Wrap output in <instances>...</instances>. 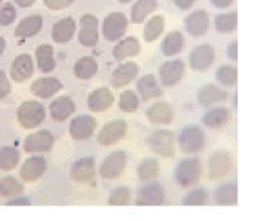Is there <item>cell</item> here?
Returning a JSON list of instances; mask_svg holds the SVG:
<instances>
[{
  "instance_id": "cell-1",
  "label": "cell",
  "mask_w": 257,
  "mask_h": 221,
  "mask_svg": "<svg viewBox=\"0 0 257 221\" xmlns=\"http://www.w3.org/2000/svg\"><path fill=\"white\" fill-rule=\"evenodd\" d=\"M46 117V109L42 103L29 100L24 101L17 110L18 125L24 129H36Z\"/></svg>"
},
{
  "instance_id": "cell-2",
  "label": "cell",
  "mask_w": 257,
  "mask_h": 221,
  "mask_svg": "<svg viewBox=\"0 0 257 221\" xmlns=\"http://www.w3.org/2000/svg\"><path fill=\"white\" fill-rule=\"evenodd\" d=\"M202 165L198 157H184L179 162L176 169V181L180 187L196 184L201 177Z\"/></svg>"
},
{
  "instance_id": "cell-3",
  "label": "cell",
  "mask_w": 257,
  "mask_h": 221,
  "mask_svg": "<svg viewBox=\"0 0 257 221\" xmlns=\"http://www.w3.org/2000/svg\"><path fill=\"white\" fill-rule=\"evenodd\" d=\"M179 144L183 153L187 154H196L202 151L205 147V134L204 131L196 125H187L184 126L179 135Z\"/></svg>"
},
{
  "instance_id": "cell-4",
  "label": "cell",
  "mask_w": 257,
  "mask_h": 221,
  "mask_svg": "<svg viewBox=\"0 0 257 221\" xmlns=\"http://www.w3.org/2000/svg\"><path fill=\"white\" fill-rule=\"evenodd\" d=\"M149 146L152 151L162 157H173L176 154V135L173 131L158 129L149 137Z\"/></svg>"
},
{
  "instance_id": "cell-5",
  "label": "cell",
  "mask_w": 257,
  "mask_h": 221,
  "mask_svg": "<svg viewBox=\"0 0 257 221\" xmlns=\"http://www.w3.org/2000/svg\"><path fill=\"white\" fill-rule=\"evenodd\" d=\"M128 132V125L122 119H114L107 122L97 135V143L103 147H109L125 138Z\"/></svg>"
},
{
  "instance_id": "cell-6",
  "label": "cell",
  "mask_w": 257,
  "mask_h": 221,
  "mask_svg": "<svg viewBox=\"0 0 257 221\" xmlns=\"http://www.w3.org/2000/svg\"><path fill=\"white\" fill-rule=\"evenodd\" d=\"M125 168H126V153L116 150L111 151L101 162L98 172L104 180H116L125 172Z\"/></svg>"
},
{
  "instance_id": "cell-7",
  "label": "cell",
  "mask_w": 257,
  "mask_h": 221,
  "mask_svg": "<svg viewBox=\"0 0 257 221\" xmlns=\"http://www.w3.org/2000/svg\"><path fill=\"white\" fill-rule=\"evenodd\" d=\"M128 30V20L120 12H111L103 21V36L107 42H117Z\"/></svg>"
},
{
  "instance_id": "cell-8",
  "label": "cell",
  "mask_w": 257,
  "mask_h": 221,
  "mask_svg": "<svg viewBox=\"0 0 257 221\" xmlns=\"http://www.w3.org/2000/svg\"><path fill=\"white\" fill-rule=\"evenodd\" d=\"M216 60V51L211 45L204 43L192 49L189 54V66L195 72H207Z\"/></svg>"
},
{
  "instance_id": "cell-9",
  "label": "cell",
  "mask_w": 257,
  "mask_h": 221,
  "mask_svg": "<svg viewBox=\"0 0 257 221\" xmlns=\"http://www.w3.org/2000/svg\"><path fill=\"white\" fill-rule=\"evenodd\" d=\"M232 166H233V162H232L230 153H227L224 150H219V151L213 153L210 160H208V177H210V180L226 178L230 174Z\"/></svg>"
},
{
  "instance_id": "cell-10",
  "label": "cell",
  "mask_w": 257,
  "mask_h": 221,
  "mask_svg": "<svg viewBox=\"0 0 257 221\" xmlns=\"http://www.w3.org/2000/svg\"><path fill=\"white\" fill-rule=\"evenodd\" d=\"M77 40L82 46L92 48L98 43V20L97 17L86 14L79 20Z\"/></svg>"
},
{
  "instance_id": "cell-11",
  "label": "cell",
  "mask_w": 257,
  "mask_h": 221,
  "mask_svg": "<svg viewBox=\"0 0 257 221\" xmlns=\"http://www.w3.org/2000/svg\"><path fill=\"white\" fill-rule=\"evenodd\" d=\"M97 128V120L89 116V114H79L70 122L69 132L70 137L76 141H83L88 140L94 135Z\"/></svg>"
},
{
  "instance_id": "cell-12",
  "label": "cell",
  "mask_w": 257,
  "mask_h": 221,
  "mask_svg": "<svg viewBox=\"0 0 257 221\" xmlns=\"http://www.w3.org/2000/svg\"><path fill=\"white\" fill-rule=\"evenodd\" d=\"M184 29L192 37L204 36L210 29V15L204 9H196L184 18Z\"/></svg>"
},
{
  "instance_id": "cell-13",
  "label": "cell",
  "mask_w": 257,
  "mask_h": 221,
  "mask_svg": "<svg viewBox=\"0 0 257 221\" xmlns=\"http://www.w3.org/2000/svg\"><path fill=\"white\" fill-rule=\"evenodd\" d=\"M184 63L182 60H171V61H165L164 64H161L159 67V80L164 86L167 88H173L176 86L184 76Z\"/></svg>"
},
{
  "instance_id": "cell-14",
  "label": "cell",
  "mask_w": 257,
  "mask_h": 221,
  "mask_svg": "<svg viewBox=\"0 0 257 221\" xmlns=\"http://www.w3.org/2000/svg\"><path fill=\"white\" fill-rule=\"evenodd\" d=\"M35 73V63L30 54H20L14 63L11 64L9 74L11 79L17 83H23L26 80H29Z\"/></svg>"
},
{
  "instance_id": "cell-15",
  "label": "cell",
  "mask_w": 257,
  "mask_h": 221,
  "mask_svg": "<svg viewBox=\"0 0 257 221\" xmlns=\"http://www.w3.org/2000/svg\"><path fill=\"white\" fill-rule=\"evenodd\" d=\"M54 135L48 129H42L30 134L26 138L23 148L26 153H46L54 147Z\"/></svg>"
},
{
  "instance_id": "cell-16",
  "label": "cell",
  "mask_w": 257,
  "mask_h": 221,
  "mask_svg": "<svg viewBox=\"0 0 257 221\" xmlns=\"http://www.w3.org/2000/svg\"><path fill=\"white\" fill-rule=\"evenodd\" d=\"M63 82L57 77H52V76H43V77H39L36 79L32 86H30V91L35 97L39 98H43V100H48L51 97H54L55 94H58L61 89H63Z\"/></svg>"
},
{
  "instance_id": "cell-17",
  "label": "cell",
  "mask_w": 257,
  "mask_h": 221,
  "mask_svg": "<svg viewBox=\"0 0 257 221\" xmlns=\"http://www.w3.org/2000/svg\"><path fill=\"white\" fill-rule=\"evenodd\" d=\"M46 169H48V160L43 156H32L21 165L20 177L26 183H33L46 172Z\"/></svg>"
},
{
  "instance_id": "cell-18",
  "label": "cell",
  "mask_w": 257,
  "mask_h": 221,
  "mask_svg": "<svg viewBox=\"0 0 257 221\" xmlns=\"http://www.w3.org/2000/svg\"><path fill=\"white\" fill-rule=\"evenodd\" d=\"M165 203V190L159 183H150L143 187L136 199V205L139 206H155Z\"/></svg>"
},
{
  "instance_id": "cell-19",
  "label": "cell",
  "mask_w": 257,
  "mask_h": 221,
  "mask_svg": "<svg viewBox=\"0 0 257 221\" xmlns=\"http://www.w3.org/2000/svg\"><path fill=\"white\" fill-rule=\"evenodd\" d=\"M95 172V159L92 156H85L74 162L70 175L76 183H89L94 180Z\"/></svg>"
},
{
  "instance_id": "cell-20",
  "label": "cell",
  "mask_w": 257,
  "mask_h": 221,
  "mask_svg": "<svg viewBox=\"0 0 257 221\" xmlns=\"http://www.w3.org/2000/svg\"><path fill=\"white\" fill-rule=\"evenodd\" d=\"M146 117L153 125H170L174 119V109L167 101H158L147 109Z\"/></svg>"
},
{
  "instance_id": "cell-21",
  "label": "cell",
  "mask_w": 257,
  "mask_h": 221,
  "mask_svg": "<svg viewBox=\"0 0 257 221\" xmlns=\"http://www.w3.org/2000/svg\"><path fill=\"white\" fill-rule=\"evenodd\" d=\"M139 74V66L133 61L123 63L117 66L110 77V85L114 89H120L126 85H130Z\"/></svg>"
},
{
  "instance_id": "cell-22",
  "label": "cell",
  "mask_w": 257,
  "mask_h": 221,
  "mask_svg": "<svg viewBox=\"0 0 257 221\" xmlns=\"http://www.w3.org/2000/svg\"><path fill=\"white\" fill-rule=\"evenodd\" d=\"M226 100H227V92L213 83H207L198 91V103L205 109L224 103Z\"/></svg>"
},
{
  "instance_id": "cell-23",
  "label": "cell",
  "mask_w": 257,
  "mask_h": 221,
  "mask_svg": "<svg viewBox=\"0 0 257 221\" xmlns=\"http://www.w3.org/2000/svg\"><path fill=\"white\" fill-rule=\"evenodd\" d=\"M140 49H142V46H140V42L137 37H123V39L117 40V43L114 45V48L111 51V55L116 61H123L126 58L137 57L140 54Z\"/></svg>"
},
{
  "instance_id": "cell-24",
  "label": "cell",
  "mask_w": 257,
  "mask_h": 221,
  "mask_svg": "<svg viewBox=\"0 0 257 221\" xmlns=\"http://www.w3.org/2000/svg\"><path fill=\"white\" fill-rule=\"evenodd\" d=\"M74 111H76V104H74L73 100L67 95L55 98L49 106V116L54 122L67 120Z\"/></svg>"
},
{
  "instance_id": "cell-25",
  "label": "cell",
  "mask_w": 257,
  "mask_h": 221,
  "mask_svg": "<svg viewBox=\"0 0 257 221\" xmlns=\"http://www.w3.org/2000/svg\"><path fill=\"white\" fill-rule=\"evenodd\" d=\"M76 21H74L72 17H66V18H61L58 20L54 27H52V40L58 45H64V43H69L72 39L74 37L76 33Z\"/></svg>"
},
{
  "instance_id": "cell-26",
  "label": "cell",
  "mask_w": 257,
  "mask_h": 221,
  "mask_svg": "<svg viewBox=\"0 0 257 221\" xmlns=\"http://www.w3.org/2000/svg\"><path fill=\"white\" fill-rule=\"evenodd\" d=\"M114 103V97L107 88H98L92 91L88 97V109L94 113H101V111L110 109Z\"/></svg>"
},
{
  "instance_id": "cell-27",
  "label": "cell",
  "mask_w": 257,
  "mask_h": 221,
  "mask_svg": "<svg viewBox=\"0 0 257 221\" xmlns=\"http://www.w3.org/2000/svg\"><path fill=\"white\" fill-rule=\"evenodd\" d=\"M214 202L220 206H235L238 203V185L235 181H227L214 190Z\"/></svg>"
},
{
  "instance_id": "cell-28",
  "label": "cell",
  "mask_w": 257,
  "mask_h": 221,
  "mask_svg": "<svg viewBox=\"0 0 257 221\" xmlns=\"http://www.w3.org/2000/svg\"><path fill=\"white\" fill-rule=\"evenodd\" d=\"M137 91L145 101L156 100L162 97V89L155 77V74H145L137 82Z\"/></svg>"
},
{
  "instance_id": "cell-29",
  "label": "cell",
  "mask_w": 257,
  "mask_h": 221,
  "mask_svg": "<svg viewBox=\"0 0 257 221\" xmlns=\"http://www.w3.org/2000/svg\"><path fill=\"white\" fill-rule=\"evenodd\" d=\"M43 27V18L40 15H30L20 21V24L15 29V37L20 39H29L36 36Z\"/></svg>"
},
{
  "instance_id": "cell-30",
  "label": "cell",
  "mask_w": 257,
  "mask_h": 221,
  "mask_svg": "<svg viewBox=\"0 0 257 221\" xmlns=\"http://www.w3.org/2000/svg\"><path fill=\"white\" fill-rule=\"evenodd\" d=\"M229 120H230V111L226 107H216V109L210 107V110L202 116V123L211 129H220L229 123Z\"/></svg>"
},
{
  "instance_id": "cell-31",
  "label": "cell",
  "mask_w": 257,
  "mask_h": 221,
  "mask_svg": "<svg viewBox=\"0 0 257 221\" xmlns=\"http://www.w3.org/2000/svg\"><path fill=\"white\" fill-rule=\"evenodd\" d=\"M184 48V37L182 35V32H170L167 36L164 37L162 40V45H161V49H162V54L165 57H176L179 55Z\"/></svg>"
},
{
  "instance_id": "cell-32",
  "label": "cell",
  "mask_w": 257,
  "mask_h": 221,
  "mask_svg": "<svg viewBox=\"0 0 257 221\" xmlns=\"http://www.w3.org/2000/svg\"><path fill=\"white\" fill-rule=\"evenodd\" d=\"M35 57H36L37 67L42 73H51L54 69H55V57H54V48L51 45H40L37 46L36 52H35Z\"/></svg>"
},
{
  "instance_id": "cell-33",
  "label": "cell",
  "mask_w": 257,
  "mask_h": 221,
  "mask_svg": "<svg viewBox=\"0 0 257 221\" xmlns=\"http://www.w3.org/2000/svg\"><path fill=\"white\" fill-rule=\"evenodd\" d=\"M158 9V0H137L131 8L133 24H143L150 14Z\"/></svg>"
},
{
  "instance_id": "cell-34",
  "label": "cell",
  "mask_w": 257,
  "mask_h": 221,
  "mask_svg": "<svg viewBox=\"0 0 257 221\" xmlns=\"http://www.w3.org/2000/svg\"><path fill=\"white\" fill-rule=\"evenodd\" d=\"M98 72V64L92 57H80L74 63V76L80 80H89Z\"/></svg>"
},
{
  "instance_id": "cell-35",
  "label": "cell",
  "mask_w": 257,
  "mask_h": 221,
  "mask_svg": "<svg viewBox=\"0 0 257 221\" xmlns=\"http://www.w3.org/2000/svg\"><path fill=\"white\" fill-rule=\"evenodd\" d=\"M137 175H139V180L146 181V183L156 180L159 175L158 159L156 157H145L137 168Z\"/></svg>"
},
{
  "instance_id": "cell-36",
  "label": "cell",
  "mask_w": 257,
  "mask_h": 221,
  "mask_svg": "<svg viewBox=\"0 0 257 221\" xmlns=\"http://www.w3.org/2000/svg\"><path fill=\"white\" fill-rule=\"evenodd\" d=\"M214 26H216V30L221 35L233 33L238 29V12L230 11V12H224V14L217 15L214 20Z\"/></svg>"
},
{
  "instance_id": "cell-37",
  "label": "cell",
  "mask_w": 257,
  "mask_h": 221,
  "mask_svg": "<svg viewBox=\"0 0 257 221\" xmlns=\"http://www.w3.org/2000/svg\"><path fill=\"white\" fill-rule=\"evenodd\" d=\"M165 30V18L162 15H155L152 17L145 26V30H143V37L146 42H155L158 37L162 36Z\"/></svg>"
},
{
  "instance_id": "cell-38",
  "label": "cell",
  "mask_w": 257,
  "mask_h": 221,
  "mask_svg": "<svg viewBox=\"0 0 257 221\" xmlns=\"http://www.w3.org/2000/svg\"><path fill=\"white\" fill-rule=\"evenodd\" d=\"M20 162V151L12 146L0 147V171L9 172L17 168Z\"/></svg>"
},
{
  "instance_id": "cell-39",
  "label": "cell",
  "mask_w": 257,
  "mask_h": 221,
  "mask_svg": "<svg viewBox=\"0 0 257 221\" xmlns=\"http://www.w3.org/2000/svg\"><path fill=\"white\" fill-rule=\"evenodd\" d=\"M216 79L223 86L233 88L238 83V69L235 66H229V64L220 66L216 72Z\"/></svg>"
},
{
  "instance_id": "cell-40",
  "label": "cell",
  "mask_w": 257,
  "mask_h": 221,
  "mask_svg": "<svg viewBox=\"0 0 257 221\" xmlns=\"http://www.w3.org/2000/svg\"><path fill=\"white\" fill-rule=\"evenodd\" d=\"M23 193V184L15 177H3L0 178V196L2 197H14Z\"/></svg>"
},
{
  "instance_id": "cell-41",
  "label": "cell",
  "mask_w": 257,
  "mask_h": 221,
  "mask_svg": "<svg viewBox=\"0 0 257 221\" xmlns=\"http://www.w3.org/2000/svg\"><path fill=\"white\" fill-rule=\"evenodd\" d=\"M140 106L139 97L134 91H123L119 97V109L125 113H134Z\"/></svg>"
},
{
  "instance_id": "cell-42",
  "label": "cell",
  "mask_w": 257,
  "mask_h": 221,
  "mask_svg": "<svg viewBox=\"0 0 257 221\" xmlns=\"http://www.w3.org/2000/svg\"><path fill=\"white\" fill-rule=\"evenodd\" d=\"M130 202H131V191L125 185L113 188L109 196V205L111 206H125L130 205Z\"/></svg>"
},
{
  "instance_id": "cell-43",
  "label": "cell",
  "mask_w": 257,
  "mask_h": 221,
  "mask_svg": "<svg viewBox=\"0 0 257 221\" xmlns=\"http://www.w3.org/2000/svg\"><path fill=\"white\" fill-rule=\"evenodd\" d=\"M208 200V193L204 188H196L189 191L183 199V205L186 206H201L205 205Z\"/></svg>"
},
{
  "instance_id": "cell-44",
  "label": "cell",
  "mask_w": 257,
  "mask_h": 221,
  "mask_svg": "<svg viewBox=\"0 0 257 221\" xmlns=\"http://www.w3.org/2000/svg\"><path fill=\"white\" fill-rule=\"evenodd\" d=\"M17 18V9L14 8L12 3H6L3 6H0V26L6 27L11 26Z\"/></svg>"
},
{
  "instance_id": "cell-45",
  "label": "cell",
  "mask_w": 257,
  "mask_h": 221,
  "mask_svg": "<svg viewBox=\"0 0 257 221\" xmlns=\"http://www.w3.org/2000/svg\"><path fill=\"white\" fill-rule=\"evenodd\" d=\"M74 0H43V5L51 11H63L72 6Z\"/></svg>"
},
{
  "instance_id": "cell-46",
  "label": "cell",
  "mask_w": 257,
  "mask_h": 221,
  "mask_svg": "<svg viewBox=\"0 0 257 221\" xmlns=\"http://www.w3.org/2000/svg\"><path fill=\"white\" fill-rule=\"evenodd\" d=\"M11 94V82L8 79L6 73L0 70V100L6 98Z\"/></svg>"
},
{
  "instance_id": "cell-47",
  "label": "cell",
  "mask_w": 257,
  "mask_h": 221,
  "mask_svg": "<svg viewBox=\"0 0 257 221\" xmlns=\"http://www.w3.org/2000/svg\"><path fill=\"white\" fill-rule=\"evenodd\" d=\"M226 55H227V58L232 60V61H236V60H238V42H236V40H232V42H230V45H229L227 49H226Z\"/></svg>"
},
{
  "instance_id": "cell-48",
  "label": "cell",
  "mask_w": 257,
  "mask_h": 221,
  "mask_svg": "<svg viewBox=\"0 0 257 221\" xmlns=\"http://www.w3.org/2000/svg\"><path fill=\"white\" fill-rule=\"evenodd\" d=\"M6 205H9V206H23V205H32V203H30V199L18 194V196H14Z\"/></svg>"
},
{
  "instance_id": "cell-49",
  "label": "cell",
  "mask_w": 257,
  "mask_h": 221,
  "mask_svg": "<svg viewBox=\"0 0 257 221\" xmlns=\"http://www.w3.org/2000/svg\"><path fill=\"white\" fill-rule=\"evenodd\" d=\"M174 2V5L179 8V9H182V11H187V9H190L192 8V5L195 3V0H173Z\"/></svg>"
},
{
  "instance_id": "cell-50",
  "label": "cell",
  "mask_w": 257,
  "mask_h": 221,
  "mask_svg": "<svg viewBox=\"0 0 257 221\" xmlns=\"http://www.w3.org/2000/svg\"><path fill=\"white\" fill-rule=\"evenodd\" d=\"M233 2H235V0H211V5H213L214 8H219V9H226V8H229Z\"/></svg>"
},
{
  "instance_id": "cell-51",
  "label": "cell",
  "mask_w": 257,
  "mask_h": 221,
  "mask_svg": "<svg viewBox=\"0 0 257 221\" xmlns=\"http://www.w3.org/2000/svg\"><path fill=\"white\" fill-rule=\"evenodd\" d=\"M15 5H18L20 8H30L36 3V0H14Z\"/></svg>"
},
{
  "instance_id": "cell-52",
  "label": "cell",
  "mask_w": 257,
  "mask_h": 221,
  "mask_svg": "<svg viewBox=\"0 0 257 221\" xmlns=\"http://www.w3.org/2000/svg\"><path fill=\"white\" fill-rule=\"evenodd\" d=\"M5 48H6V42H5V39H3V37H0V57H2V54H3V51H5Z\"/></svg>"
},
{
  "instance_id": "cell-53",
  "label": "cell",
  "mask_w": 257,
  "mask_h": 221,
  "mask_svg": "<svg viewBox=\"0 0 257 221\" xmlns=\"http://www.w3.org/2000/svg\"><path fill=\"white\" fill-rule=\"evenodd\" d=\"M117 2H119V3H123V5H125V3H130V2H133V0H117Z\"/></svg>"
},
{
  "instance_id": "cell-54",
  "label": "cell",
  "mask_w": 257,
  "mask_h": 221,
  "mask_svg": "<svg viewBox=\"0 0 257 221\" xmlns=\"http://www.w3.org/2000/svg\"><path fill=\"white\" fill-rule=\"evenodd\" d=\"M2 2H3V0H0V5H2Z\"/></svg>"
}]
</instances>
